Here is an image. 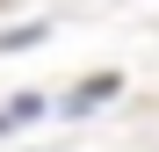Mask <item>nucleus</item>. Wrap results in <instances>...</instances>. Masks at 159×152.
I'll return each mask as SVG.
<instances>
[{"instance_id": "nucleus-1", "label": "nucleus", "mask_w": 159, "mask_h": 152, "mask_svg": "<svg viewBox=\"0 0 159 152\" xmlns=\"http://www.w3.org/2000/svg\"><path fill=\"white\" fill-rule=\"evenodd\" d=\"M109 94H123V80H116V72H94V80H80V87L58 101V116H87V109H101Z\"/></svg>"}, {"instance_id": "nucleus-2", "label": "nucleus", "mask_w": 159, "mask_h": 152, "mask_svg": "<svg viewBox=\"0 0 159 152\" xmlns=\"http://www.w3.org/2000/svg\"><path fill=\"white\" fill-rule=\"evenodd\" d=\"M36 36H51V29H43V22H22V29H7V36H0V51H29Z\"/></svg>"}]
</instances>
